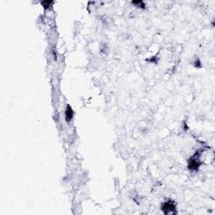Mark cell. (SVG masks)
Returning a JSON list of instances; mask_svg holds the SVG:
<instances>
[{
    "label": "cell",
    "mask_w": 215,
    "mask_h": 215,
    "mask_svg": "<svg viewBox=\"0 0 215 215\" xmlns=\"http://www.w3.org/2000/svg\"><path fill=\"white\" fill-rule=\"evenodd\" d=\"M161 209L165 214H169V213H176V205L175 203L172 201H166L163 203Z\"/></svg>",
    "instance_id": "cell-1"
},
{
    "label": "cell",
    "mask_w": 215,
    "mask_h": 215,
    "mask_svg": "<svg viewBox=\"0 0 215 215\" xmlns=\"http://www.w3.org/2000/svg\"><path fill=\"white\" fill-rule=\"evenodd\" d=\"M53 3V2L52 1H43V2H41V4L43 5V7L45 8V9H48L51 4Z\"/></svg>",
    "instance_id": "cell-4"
},
{
    "label": "cell",
    "mask_w": 215,
    "mask_h": 215,
    "mask_svg": "<svg viewBox=\"0 0 215 215\" xmlns=\"http://www.w3.org/2000/svg\"><path fill=\"white\" fill-rule=\"evenodd\" d=\"M73 110L72 108L70 107V105H67V108H66V111H65V116H66V120L67 122H70L72 118H73Z\"/></svg>",
    "instance_id": "cell-3"
},
{
    "label": "cell",
    "mask_w": 215,
    "mask_h": 215,
    "mask_svg": "<svg viewBox=\"0 0 215 215\" xmlns=\"http://www.w3.org/2000/svg\"><path fill=\"white\" fill-rule=\"evenodd\" d=\"M200 166L199 160L197 159V157H193L191 158L189 161H188V168L191 171H197L198 169V167Z\"/></svg>",
    "instance_id": "cell-2"
}]
</instances>
